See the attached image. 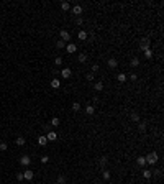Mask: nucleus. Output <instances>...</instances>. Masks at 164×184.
<instances>
[{
	"label": "nucleus",
	"instance_id": "1",
	"mask_svg": "<svg viewBox=\"0 0 164 184\" xmlns=\"http://www.w3.org/2000/svg\"><path fill=\"white\" fill-rule=\"evenodd\" d=\"M146 158V164H156L158 163V159H159V156H158V153L156 151H151L148 156H144Z\"/></svg>",
	"mask_w": 164,
	"mask_h": 184
},
{
	"label": "nucleus",
	"instance_id": "2",
	"mask_svg": "<svg viewBox=\"0 0 164 184\" xmlns=\"http://www.w3.org/2000/svg\"><path fill=\"white\" fill-rule=\"evenodd\" d=\"M149 44H151L149 38H143L141 43H140V49H141V51H146V49H149Z\"/></svg>",
	"mask_w": 164,
	"mask_h": 184
},
{
	"label": "nucleus",
	"instance_id": "3",
	"mask_svg": "<svg viewBox=\"0 0 164 184\" xmlns=\"http://www.w3.org/2000/svg\"><path fill=\"white\" fill-rule=\"evenodd\" d=\"M71 12H72L74 17L77 18V17L82 15V7H81V5H74V7H71Z\"/></svg>",
	"mask_w": 164,
	"mask_h": 184
},
{
	"label": "nucleus",
	"instance_id": "4",
	"mask_svg": "<svg viewBox=\"0 0 164 184\" xmlns=\"http://www.w3.org/2000/svg\"><path fill=\"white\" fill-rule=\"evenodd\" d=\"M71 76H72V71H71L69 68H63V69H61V77H63V79H69Z\"/></svg>",
	"mask_w": 164,
	"mask_h": 184
},
{
	"label": "nucleus",
	"instance_id": "5",
	"mask_svg": "<svg viewBox=\"0 0 164 184\" xmlns=\"http://www.w3.org/2000/svg\"><path fill=\"white\" fill-rule=\"evenodd\" d=\"M59 35H61V39H63L64 43H66V41H69V39H71V33H69L67 30H61V31H59Z\"/></svg>",
	"mask_w": 164,
	"mask_h": 184
},
{
	"label": "nucleus",
	"instance_id": "6",
	"mask_svg": "<svg viewBox=\"0 0 164 184\" xmlns=\"http://www.w3.org/2000/svg\"><path fill=\"white\" fill-rule=\"evenodd\" d=\"M33 178H34V173L31 171V169H26V171H23V179H26V181H31Z\"/></svg>",
	"mask_w": 164,
	"mask_h": 184
},
{
	"label": "nucleus",
	"instance_id": "7",
	"mask_svg": "<svg viewBox=\"0 0 164 184\" xmlns=\"http://www.w3.org/2000/svg\"><path fill=\"white\" fill-rule=\"evenodd\" d=\"M46 138H48V141H54V140H57V133L49 130V132L46 133Z\"/></svg>",
	"mask_w": 164,
	"mask_h": 184
},
{
	"label": "nucleus",
	"instance_id": "8",
	"mask_svg": "<svg viewBox=\"0 0 164 184\" xmlns=\"http://www.w3.org/2000/svg\"><path fill=\"white\" fill-rule=\"evenodd\" d=\"M30 163H31V158H30V156H21L20 158V164L21 166H28Z\"/></svg>",
	"mask_w": 164,
	"mask_h": 184
},
{
	"label": "nucleus",
	"instance_id": "9",
	"mask_svg": "<svg viewBox=\"0 0 164 184\" xmlns=\"http://www.w3.org/2000/svg\"><path fill=\"white\" fill-rule=\"evenodd\" d=\"M77 38H79V39H82V41H87L89 33H87V31H84V30H81V31L77 33Z\"/></svg>",
	"mask_w": 164,
	"mask_h": 184
},
{
	"label": "nucleus",
	"instance_id": "10",
	"mask_svg": "<svg viewBox=\"0 0 164 184\" xmlns=\"http://www.w3.org/2000/svg\"><path fill=\"white\" fill-rule=\"evenodd\" d=\"M107 64H108V68H110V69H115V68H117V66H118V61L115 59V58H110Z\"/></svg>",
	"mask_w": 164,
	"mask_h": 184
},
{
	"label": "nucleus",
	"instance_id": "11",
	"mask_svg": "<svg viewBox=\"0 0 164 184\" xmlns=\"http://www.w3.org/2000/svg\"><path fill=\"white\" fill-rule=\"evenodd\" d=\"M146 128H148L146 122H138V132L140 133H146Z\"/></svg>",
	"mask_w": 164,
	"mask_h": 184
},
{
	"label": "nucleus",
	"instance_id": "12",
	"mask_svg": "<svg viewBox=\"0 0 164 184\" xmlns=\"http://www.w3.org/2000/svg\"><path fill=\"white\" fill-rule=\"evenodd\" d=\"M85 114H87V115H94V114H95V107L87 104V105H85Z\"/></svg>",
	"mask_w": 164,
	"mask_h": 184
},
{
	"label": "nucleus",
	"instance_id": "13",
	"mask_svg": "<svg viewBox=\"0 0 164 184\" xmlns=\"http://www.w3.org/2000/svg\"><path fill=\"white\" fill-rule=\"evenodd\" d=\"M66 49H67V53H76L77 51V46L74 43H69L67 46H66Z\"/></svg>",
	"mask_w": 164,
	"mask_h": 184
},
{
	"label": "nucleus",
	"instance_id": "14",
	"mask_svg": "<svg viewBox=\"0 0 164 184\" xmlns=\"http://www.w3.org/2000/svg\"><path fill=\"white\" fill-rule=\"evenodd\" d=\"M38 145H41V146H46V145H48V138H46V135L38 138Z\"/></svg>",
	"mask_w": 164,
	"mask_h": 184
},
{
	"label": "nucleus",
	"instance_id": "15",
	"mask_svg": "<svg viewBox=\"0 0 164 184\" xmlns=\"http://www.w3.org/2000/svg\"><path fill=\"white\" fill-rule=\"evenodd\" d=\"M61 10H63V12H69L71 10V3L69 2H63V3H61Z\"/></svg>",
	"mask_w": 164,
	"mask_h": 184
},
{
	"label": "nucleus",
	"instance_id": "16",
	"mask_svg": "<svg viewBox=\"0 0 164 184\" xmlns=\"http://www.w3.org/2000/svg\"><path fill=\"white\" fill-rule=\"evenodd\" d=\"M130 66H131V68H138V66H140V59H138V58H131Z\"/></svg>",
	"mask_w": 164,
	"mask_h": 184
},
{
	"label": "nucleus",
	"instance_id": "17",
	"mask_svg": "<svg viewBox=\"0 0 164 184\" xmlns=\"http://www.w3.org/2000/svg\"><path fill=\"white\" fill-rule=\"evenodd\" d=\"M59 86H61V81L59 79H51V87L53 89H57Z\"/></svg>",
	"mask_w": 164,
	"mask_h": 184
},
{
	"label": "nucleus",
	"instance_id": "18",
	"mask_svg": "<svg viewBox=\"0 0 164 184\" xmlns=\"http://www.w3.org/2000/svg\"><path fill=\"white\" fill-rule=\"evenodd\" d=\"M94 89H95L97 92L103 91V82H102V81H99V82H95V86H94Z\"/></svg>",
	"mask_w": 164,
	"mask_h": 184
},
{
	"label": "nucleus",
	"instance_id": "19",
	"mask_svg": "<svg viewBox=\"0 0 164 184\" xmlns=\"http://www.w3.org/2000/svg\"><path fill=\"white\" fill-rule=\"evenodd\" d=\"M126 79H128V77H126V74H125V73H120V74L117 76V81H118V82H125Z\"/></svg>",
	"mask_w": 164,
	"mask_h": 184
},
{
	"label": "nucleus",
	"instance_id": "20",
	"mask_svg": "<svg viewBox=\"0 0 164 184\" xmlns=\"http://www.w3.org/2000/svg\"><path fill=\"white\" fill-rule=\"evenodd\" d=\"M130 120H131V122H140V115L136 114V112H131V115H130Z\"/></svg>",
	"mask_w": 164,
	"mask_h": 184
},
{
	"label": "nucleus",
	"instance_id": "21",
	"mask_svg": "<svg viewBox=\"0 0 164 184\" xmlns=\"http://www.w3.org/2000/svg\"><path fill=\"white\" fill-rule=\"evenodd\" d=\"M59 123H61V120L57 118V117H53V118H51V125H53V127H59Z\"/></svg>",
	"mask_w": 164,
	"mask_h": 184
},
{
	"label": "nucleus",
	"instance_id": "22",
	"mask_svg": "<svg viewBox=\"0 0 164 184\" xmlns=\"http://www.w3.org/2000/svg\"><path fill=\"white\" fill-rule=\"evenodd\" d=\"M102 178H103L105 181H108V179H110V171H107V169H102Z\"/></svg>",
	"mask_w": 164,
	"mask_h": 184
},
{
	"label": "nucleus",
	"instance_id": "23",
	"mask_svg": "<svg viewBox=\"0 0 164 184\" xmlns=\"http://www.w3.org/2000/svg\"><path fill=\"white\" fill-rule=\"evenodd\" d=\"M99 163H100V166H102V168H105V166H107V163H108V159H107V156H102V158H100V161H99Z\"/></svg>",
	"mask_w": 164,
	"mask_h": 184
},
{
	"label": "nucleus",
	"instance_id": "24",
	"mask_svg": "<svg viewBox=\"0 0 164 184\" xmlns=\"http://www.w3.org/2000/svg\"><path fill=\"white\" fill-rule=\"evenodd\" d=\"M144 53V58H148V59H151L153 58V49L149 48V49H146V51H143Z\"/></svg>",
	"mask_w": 164,
	"mask_h": 184
},
{
	"label": "nucleus",
	"instance_id": "25",
	"mask_svg": "<svg viewBox=\"0 0 164 184\" xmlns=\"http://www.w3.org/2000/svg\"><path fill=\"white\" fill-rule=\"evenodd\" d=\"M64 46H66V43L63 41V39H57V41H56V48L57 49H63Z\"/></svg>",
	"mask_w": 164,
	"mask_h": 184
},
{
	"label": "nucleus",
	"instance_id": "26",
	"mask_svg": "<svg viewBox=\"0 0 164 184\" xmlns=\"http://www.w3.org/2000/svg\"><path fill=\"white\" fill-rule=\"evenodd\" d=\"M67 182V179H66V176H63V174H59V178H57V184H66Z\"/></svg>",
	"mask_w": 164,
	"mask_h": 184
},
{
	"label": "nucleus",
	"instance_id": "27",
	"mask_svg": "<svg viewBox=\"0 0 164 184\" xmlns=\"http://www.w3.org/2000/svg\"><path fill=\"white\" fill-rule=\"evenodd\" d=\"M77 59H79V62H85L87 61V54H85V53H81Z\"/></svg>",
	"mask_w": 164,
	"mask_h": 184
},
{
	"label": "nucleus",
	"instance_id": "28",
	"mask_svg": "<svg viewBox=\"0 0 164 184\" xmlns=\"http://www.w3.org/2000/svg\"><path fill=\"white\" fill-rule=\"evenodd\" d=\"M136 163H138L140 166H144L146 164V158H144V156H140V158L136 159Z\"/></svg>",
	"mask_w": 164,
	"mask_h": 184
},
{
	"label": "nucleus",
	"instance_id": "29",
	"mask_svg": "<svg viewBox=\"0 0 164 184\" xmlns=\"http://www.w3.org/2000/svg\"><path fill=\"white\" fill-rule=\"evenodd\" d=\"M25 143H26V141H25L23 137H18V138H16V145H18V146H23Z\"/></svg>",
	"mask_w": 164,
	"mask_h": 184
},
{
	"label": "nucleus",
	"instance_id": "30",
	"mask_svg": "<svg viewBox=\"0 0 164 184\" xmlns=\"http://www.w3.org/2000/svg\"><path fill=\"white\" fill-rule=\"evenodd\" d=\"M85 79L89 81V82H90V81H94V79H95V76H94V73H87V74H85Z\"/></svg>",
	"mask_w": 164,
	"mask_h": 184
},
{
	"label": "nucleus",
	"instance_id": "31",
	"mask_svg": "<svg viewBox=\"0 0 164 184\" xmlns=\"http://www.w3.org/2000/svg\"><path fill=\"white\" fill-rule=\"evenodd\" d=\"M72 110L79 112V110H81V104H79V102H74V104H72Z\"/></svg>",
	"mask_w": 164,
	"mask_h": 184
},
{
	"label": "nucleus",
	"instance_id": "32",
	"mask_svg": "<svg viewBox=\"0 0 164 184\" xmlns=\"http://www.w3.org/2000/svg\"><path fill=\"white\" fill-rule=\"evenodd\" d=\"M153 176V173L151 171H148V169H144V171H143V178H146V179H149V178H151Z\"/></svg>",
	"mask_w": 164,
	"mask_h": 184
},
{
	"label": "nucleus",
	"instance_id": "33",
	"mask_svg": "<svg viewBox=\"0 0 164 184\" xmlns=\"http://www.w3.org/2000/svg\"><path fill=\"white\" fill-rule=\"evenodd\" d=\"M54 64H56V66H61V64H63V58H61V56H57L56 59H54Z\"/></svg>",
	"mask_w": 164,
	"mask_h": 184
},
{
	"label": "nucleus",
	"instance_id": "34",
	"mask_svg": "<svg viewBox=\"0 0 164 184\" xmlns=\"http://www.w3.org/2000/svg\"><path fill=\"white\" fill-rule=\"evenodd\" d=\"M7 148H8V143H5V141H2V143H0V150H2V151H5Z\"/></svg>",
	"mask_w": 164,
	"mask_h": 184
},
{
	"label": "nucleus",
	"instance_id": "35",
	"mask_svg": "<svg viewBox=\"0 0 164 184\" xmlns=\"http://www.w3.org/2000/svg\"><path fill=\"white\" fill-rule=\"evenodd\" d=\"M48 161H49V156H46V155H44V156H41V163H43V164H46Z\"/></svg>",
	"mask_w": 164,
	"mask_h": 184
},
{
	"label": "nucleus",
	"instance_id": "36",
	"mask_svg": "<svg viewBox=\"0 0 164 184\" xmlns=\"http://www.w3.org/2000/svg\"><path fill=\"white\" fill-rule=\"evenodd\" d=\"M82 23H84V20L81 18V17H77V18H76V25H77V26H81Z\"/></svg>",
	"mask_w": 164,
	"mask_h": 184
},
{
	"label": "nucleus",
	"instance_id": "37",
	"mask_svg": "<svg viewBox=\"0 0 164 184\" xmlns=\"http://www.w3.org/2000/svg\"><path fill=\"white\" fill-rule=\"evenodd\" d=\"M99 71V64H92V73H97Z\"/></svg>",
	"mask_w": 164,
	"mask_h": 184
},
{
	"label": "nucleus",
	"instance_id": "38",
	"mask_svg": "<svg viewBox=\"0 0 164 184\" xmlns=\"http://www.w3.org/2000/svg\"><path fill=\"white\" fill-rule=\"evenodd\" d=\"M16 179H18V181H23V173H18V174H16Z\"/></svg>",
	"mask_w": 164,
	"mask_h": 184
},
{
	"label": "nucleus",
	"instance_id": "39",
	"mask_svg": "<svg viewBox=\"0 0 164 184\" xmlns=\"http://www.w3.org/2000/svg\"><path fill=\"white\" fill-rule=\"evenodd\" d=\"M136 79H138V76H136V74H130V81H136Z\"/></svg>",
	"mask_w": 164,
	"mask_h": 184
},
{
	"label": "nucleus",
	"instance_id": "40",
	"mask_svg": "<svg viewBox=\"0 0 164 184\" xmlns=\"http://www.w3.org/2000/svg\"><path fill=\"white\" fill-rule=\"evenodd\" d=\"M0 30H2V28H0Z\"/></svg>",
	"mask_w": 164,
	"mask_h": 184
}]
</instances>
